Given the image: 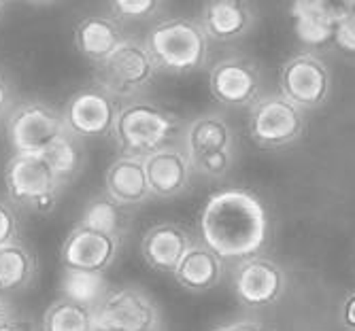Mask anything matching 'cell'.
<instances>
[{
	"mask_svg": "<svg viewBox=\"0 0 355 331\" xmlns=\"http://www.w3.org/2000/svg\"><path fill=\"white\" fill-rule=\"evenodd\" d=\"M200 238L221 259H249L268 240V211L255 193L230 187L213 193L202 206Z\"/></svg>",
	"mask_w": 355,
	"mask_h": 331,
	"instance_id": "obj_1",
	"label": "cell"
},
{
	"mask_svg": "<svg viewBox=\"0 0 355 331\" xmlns=\"http://www.w3.org/2000/svg\"><path fill=\"white\" fill-rule=\"evenodd\" d=\"M147 51L157 71L183 75L202 69L209 55V37L193 17H164L155 21L147 37Z\"/></svg>",
	"mask_w": 355,
	"mask_h": 331,
	"instance_id": "obj_2",
	"label": "cell"
},
{
	"mask_svg": "<svg viewBox=\"0 0 355 331\" xmlns=\"http://www.w3.org/2000/svg\"><path fill=\"white\" fill-rule=\"evenodd\" d=\"M179 127L177 117L151 100H128L119 107L113 127V141L121 155L147 157L173 145V136Z\"/></svg>",
	"mask_w": 355,
	"mask_h": 331,
	"instance_id": "obj_3",
	"label": "cell"
},
{
	"mask_svg": "<svg viewBox=\"0 0 355 331\" xmlns=\"http://www.w3.org/2000/svg\"><path fill=\"white\" fill-rule=\"evenodd\" d=\"M183 149L196 172L223 179L234 163V129L221 113H202L187 123Z\"/></svg>",
	"mask_w": 355,
	"mask_h": 331,
	"instance_id": "obj_4",
	"label": "cell"
},
{
	"mask_svg": "<svg viewBox=\"0 0 355 331\" xmlns=\"http://www.w3.org/2000/svg\"><path fill=\"white\" fill-rule=\"evenodd\" d=\"M5 189L13 206L47 215L64 187L43 155H11L5 166Z\"/></svg>",
	"mask_w": 355,
	"mask_h": 331,
	"instance_id": "obj_5",
	"label": "cell"
},
{
	"mask_svg": "<svg viewBox=\"0 0 355 331\" xmlns=\"http://www.w3.org/2000/svg\"><path fill=\"white\" fill-rule=\"evenodd\" d=\"M157 69L147 51L145 41L128 37L103 64L94 71V85L103 87L115 100H135L147 85H151Z\"/></svg>",
	"mask_w": 355,
	"mask_h": 331,
	"instance_id": "obj_6",
	"label": "cell"
},
{
	"mask_svg": "<svg viewBox=\"0 0 355 331\" xmlns=\"http://www.w3.org/2000/svg\"><path fill=\"white\" fill-rule=\"evenodd\" d=\"M67 132L62 111L45 100H24L7 117L13 155H43Z\"/></svg>",
	"mask_w": 355,
	"mask_h": 331,
	"instance_id": "obj_7",
	"label": "cell"
},
{
	"mask_svg": "<svg viewBox=\"0 0 355 331\" xmlns=\"http://www.w3.org/2000/svg\"><path fill=\"white\" fill-rule=\"evenodd\" d=\"M249 134L264 149H281L306 132L304 111L281 93H266L249 107Z\"/></svg>",
	"mask_w": 355,
	"mask_h": 331,
	"instance_id": "obj_8",
	"label": "cell"
},
{
	"mask_svg": "<svg viewBox=\"0 0 355 331\" xmlns=\"http://www.w3.org/2000/svg\"><path fill=\"white\" fill-rule=\"evenodd\" d=\"M98 331H159V310L141 287H115L94 308Z\"/></svg>",
	"mask_w": 355,
	"mask_h": 331,
	"instance_id": "obj_9",
	"label": "cell"
},
{
	"mask_svg": "<svg viewBox=\"0 0 355 331\" xmlns=\"http://www.w3.org/2000/svg\"><path fill=\"white\" fill-rule=\"evenodd\" d=\"M279 89L281 96L302 111L321 107L332 89L328 64L311 51L292 55L279 71Z\"/></svg>",
	"mask_w": 355,
	"mask_h": 331,
	"instance_id": "obj_10",
	"label": "cell"
},
{
	"mask_svg": "<svg viewBox=\"0 0 355 331\" xmlns=\"http://www.w3.org/2000/svg\"><path fill=\"white\" fill-rule=\"evenodd\" d=\"M119 105L98 85H87L75 91L62 111L64 125L73 136L83 138H105L113 134Z\"/></svg>",
	"mask_w": 355,
	"mask_h": 331,
	"instance_id": "obj_11",
	"label": "cell"
},
{
	"mask_svg": "<svg viewBox=\"0 0 355 331\" xmlns=\"http://www.w3.org/2000/svg\"><path fill=\"white\" fill-rule=\"evenodd\" d=\"M121 249V240L101 229L77 223L60 249V263L64 272L103 274L113 266Z\"/></svg>",
	"mask_w": 355,
	"mask_h": 331,
	"instance_id": "obj_12",
	"label": "cell"
},
{
	"mask_svg": "<svg viewBox=\"0 0 355 331\" xmlns=\"http://www.w3.org/2000/svg\"><path fill=\"white\" fill-rule=\"evenodd\" d=\"M209 89L217 102L225 107H251L262 98V73L253 60L230 55L213 64Z\"/></svg>",
	"mask_w": 355,
	"mask_h": 331,
	"instance_id": "obj_13",
	"label": "cell"
},
{
	"mask_svg": "<svg viewBox=\"0 0 355 331\" xmlns=\"http://www.w3.org/2000/svg\"><path fill=\"white\" fill-rule=\"evenodd\" d=\"M232 287L241 304L249 308H266L283 297L287 276L275 259L253 255L234 268Z\"/></svg>",
	"mask_w": 355,
	"mask_h": 331,
	"instance_id": "obj_14",
	"label": "cell"
},
{
	"mask_svg": "<svg viewBox=\"0 0 355 331\" xmlns=\"http://www.w3.org/2000/svg\"><path fill=\"white\" fill-rule=\"evenodd\" d=\"M193 244L196 242H193L191 234L183 225L173 221H162L151 225L143 234L141 255L151 270L175 274L181 259Z\"/></svg>",
	"mask_w": 355,
	"mask_h": 331,
	"instance_id": "obj_15",
	"label": "cell"
},
{
	"mask_svg": "<svg viewBox=\"0 0 355 331\" xmlns=\"http://www.w3.org/2000/svg\"><path fill=\"white\" fill-rule=\"evenodd\" d=\"M143 159H145V172H147L151 195L175 197L189 187L193 166L183 147L166 145Z\"/></svg>",
	"mask_w": 355,
	"mask_h": 331,
	"instance_id": "obj_16",
	"label": "cell"
},
{
	"mask_svg": "<svg viewBox=\"0 0 355 331\" xmlns=\"http://www.w3.org/2000/svg\"><path fill=\"white\" fill-rule=\"evenodd\" d=\"M292 19L298 41L309 49H326L334 45L340 3L330 0H298L292 5Z\"/></svg>",
	"mask_w": 355,
	"mask_h": 331,
	"instance_id": "obj_17",
	"label": "cell"
},
{
	"mask_svg": "<svg viewBox=\"0 0 355 331\" xmlns=\"http://www.w3.org/2000/svg\"><path fill=\"white\" fill-rule=\"evenodd\" d=\"M77 51L94 62L103 64L128 37L123 35V26L111 13H94L83 17L73 32Z\"/></svg>",
	"mask_w": 355,
	"mask_h": 331,
	"instance_id": "obj_18",
	"label": "cell"
},
{
	"mask_svg": "<svg viewBox=\"0 0 355 331\" xmlns=\"http://www.w3.org/2000/svg\"><path fill=\"white\" fill-rule=\"evenodd\" d=\"M105 193L123 208L147 202L151 189L145 172V159L132 155L115 157L105 175Z\"/></svg>",
	"mask_w": 355,
	"mask_h": 331,
	"instance_id": "obj_19",
	"label": "cell"
},
{
	"mask_svg": "<svg viewBox=\"0 0 355 331\" xmlns=\"http://www.w3.org/2000/svg\"><path fill=\"white\" fill-rule=\"evenodd\" d=\"M209 41L230 43L243 39L255 24V11L243 0H211L200 11L198 19Z\"/></svg>",
	"mask_w": 355,
	"mask_h": 331,
	"instance_id": "obj_20",
	"label": "cell"
},
{
	"mask_svg": "<svg viewBox=\"0 0 355 331\" xmlns=\"http://www.w3.org/2000/svg\"><path fill=\"white\" fill-rule=\"evenodd\" d=\"M221 274L223 259L217 253H213L207 244L196 242L185 253L173 276L185 291L207 293L221 280Z\"/></svg>",
	"mask_w": 355,
	"mask_h": 331,
	"instance_id": "obj_21",
	"label": "cell"
},
{
	"mask_svg": "<svg viewBox=\"0 0 355 331\" xmlns=\"http://www.w3.org/2000/svg\"><path fill=\"white\" fill-rule=\"evenodd\" d=\"M37 272V259L21 240L0 249V293L13 295L26 291L35 283Z\"/></svg>",
	"mask_w": 355,
	"mask_h": 331,
	"instance_id": "obj_22",
	"label": "cell"
},
{
	"mask_svg": "<svg viewBox=\"0 0 355 331\" xmlns=\"http://www.w3.org/2000/svg\"><path fill=\"white\" fill-rule=\"evenodd\" d=\"M79 223L94 227V229H101L105 234H111L123 240V236L128 234V227H130V217H128L125 208L119 206L115 200H111L107 193H101V195H94L85 204Z\"/></svg>",
	"mask_w": 355,
	"mask_h": 331,
	"instance_id": "obj_23",
	"label": "cell"
},
{
	"mask_svg": "<svg viewBox=\"0 0 355 331\" xmlns=\"http://www.w3.org/2000/svg\"><path fill=\"white\" fill-rule=\"evenodd\" d=\"M41 331H98L94 308L60 297L43 314Z\"/></svg>",
	"mask_w": 355,
	"mask_h": 331,
	"instance_id": "obj_24",
	"label": "cell"
},
{
	"mask_svg": "<svg viewBox=\"0 0 355 331\" xmlns=\"http://www.w3.org/2000/svg\"><path fill=\"white\" fill-rule=\"evenodd\" d=\"M45 161L49 163L51 172L58 177V181L62 183V187H67L69 183H73L85 163V153H83V145L77 136H73L71 132L62 134L45 153H43Z\"/></svg>",
	"mask_w": 355,
	"mask_h": 331,
	"instance_id": "obj_25",
	"label": "cell"
},
{
	"mask_svg": "<svg viewBox=\"0 0 355 331\" xmlns=\"http://www.w3.org/2000/svg\"><path fill=\"white\" fill-rule=\"evenodd\" d=\"M109 285L103 274H81V272H64L62 278V297L73 302L96 308L107 295Z\"/></svg>",
	"mask_w": 355,
	"mask_h": 331,
	"instance_id": "obj_26",
	"label": "cell"
},
{
	"mask_svg": "<svg viewBox=\"0 0 355 331\" xmlns=\"http://www.w3.org/2000/svg\"><path fill=\"white\" fill-rule=\"evenodd\" d=\"M162 9L157 0H117L109 5V13L119 21H132V19H149L155 17Z\"/></svg>",
	"mask_w": 355,
	"mask_h": 331,
	"instance_id": "obj_27",
	"label": "cell"
},
{
	"mask_svg": "<svg viewBox=\"0 0 355 331\" xmlns=\"http://www.w3.org/2000/svg\"><path fill=\"white\" fill-rule=\"evenodd\" d=\"M334 45L340 51L355 55V5L353 3H340Z\"/></svg>",
	"mask_w": 355,
	"mask_h": 331,
	"instance_id": "obj_28",
	"label": "cell"
},
{
	"mask_svg": "<svg viewBox=\"0 0 355 331\" xmlns=\"http://www.w3.org/2000/svg\"><path fill=\"white\" fill-rule=\"evenodd\" d=\"M19 215L17 206H13L9 200H0V249L19 240Z\"/></svg>",
	"mask_w": 355,
	"mask_h": 331,
	"instance_id": "obj_29",
	"label": "cell"
},
{
	"mask_svg": "<svg viewBox=\"0 0 355 331\" xmlns=\"http://www.w3.org/2000/svg\"><path fill=\"white\" fill-rule=\"evenodd\" d=\"M338 321L345 331H355V291H351L338 310Z\"/></svg>",
	"mask_w": 355,
	"mask_h": 331,
	"instance_id": "obj_30",
	"label": "cell"
},
{
	"mask_svg": "<svg viewBox=\"0 0 355 331\" xmlns=\"http://www.w3.org/2000/svg\"><path fill=\"white\" fill-rule=\"evenodd\" d=\"M211 331H275L268 325L260 323V321H253V319H243V321H232V323H225L219 325Z\"/></svg>",
	"mask_w": 355,
	"mask_h": 331,
	"instance_id": "obj_31",
	"label": "cell"
},
{
	"mask_svg": "<svg viewBox=\"0 0 355 331\" xmlns=\"http://www.w3.org/2000/svg\"><path fill=\"white\" fill-rule=\"evenodd\" d=\"M0 331H37V329H35V323H32L28 316L15 314V316L0 323Z\"/></svg>",
	"mask_w": 355,
	"mask_h": 331,
	"instance_id": "obj_32",
	"label": "cell"
},
{
	"mask_svg": "<svg viewBox=\"0 0 355 331\" xmlns=\"http://www.w3.org/2000/svg\"><path fill=\"white\" fill-rule=\"evenodd\" d=\"M11 102H13V93L7 83V79L0 75V119L5 117V113H11Z\"/></svg>",
	"mask_w": 355,
	"mask_h": 331,
	"instance_id": "obj_33",
	"label": "cell"
},
{
	"mask_svg": "<svg viewBox=\"0 0 355 331\" xmlns=\"http://www.w3.org/2000/svg\"><path fill=\"white\" fill-rule=\"evenodd\" d=\"M15 314H17V312H15L11 300H9V295L0 293V323L7 321V319H11V316H15Z\"/></svg>",
	"mask_w": 355,
	"mask_h": 331,
	"instance_id": "obj_34",
	"label": "cell"
},
{
	"mask_svg": "<svg viewBox=\"0 0 355 331\" xmlns=\"http://www.w3.org/2000/svg\"><path fill=\"white\" fill-rule=\"evenodd\" d=\"M5 9H7V5H5V3H0V15L5 13Z\"/></svg>",
	"mask_w": 355,
	"mask_h": 331,
	"instance_id": "obj_35",
	"label": "cell"
}]
</instances>
